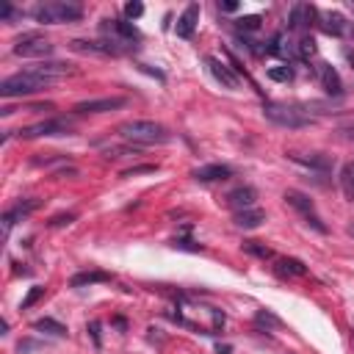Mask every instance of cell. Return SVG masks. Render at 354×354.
<instances>
[{"mask_svg": "<svg viewBox=\"0 0 354 354\" xmlns=\"http://www.w3.org/2000/svg\"><path fill=\"white\" fill-rule=\"evenodd\" d=\"M274 268H277L279 277H304L307 274V266L301 260H296V257H279Z\"/></svg>", "mask_w": 354, "mask_h": 354, "instance_id": "cell-20", "label": "cell"}, {"mask_svg": "<svg viewBox=\"0 0 354 354\" xmlns=\"http://www.w3.org/2000/svg\"><path fill=\"white\" fill-rule=\"evenodd\" d=\"M97 282H111V274H105V271H80L69 279L72 288H86V285H97Z\"/></svg>", "mask_w": 354, "mask_h": 354, "instance_id": "cell-21", "label": "cell"}, {"mask_svg": "<svg viewBox=\"0 0 354 354\" xmlns=\"http://www.w3.org/2000/svg\"><path fill=\"white\" fill-rule=\"evenodd\" d=\"M124 14H127L130 19H138V17L144 14V6H141V3H136V0H133V3H124Z\"/></svg>", "mask_w": 354, "mask_h": 354, "instance_id": "cell-32", "label": "cell"}, {"mask_svg": "<svg viewBox=\"0 0 354 354\" xmlns=\"http://www.w3.org/2000/svg\"><path fill=\"white\" fill-rule=\"evenodd\" d=\"M263 113H266L268 122H274V124H279V127H288V130H299V127H307V124L313 122L304 111H299V108H293V105H279V102L266 105Z\"/></svg>", "mask_w": 354, "mask_h": 354, "instance_id": "cell-5", "label": "cell"}, {"mask_svg": "<svg viewBox=\"0 0 354 354\" xmlns=\"http://www.w3.org/2000/svg\"><path fill=\"white\" fill-rule=\"evenodd\" d=\"M171 246H174V249H188V252H199V249H202L199 243H194V241H188V238H174Z\"/></svg>", "mask_w": 354, "mask_h": 354, "instance_id": "cell-34", "label": "cell"}, {"mask_svg": "<svg viewBox=\"0 0 354 354\" xmlns=\"http://www.w3.org/2000/svg\"><path fill=\"white\" fill-rule=\"evenodd\" d=\"M14 55H22V58H41V55H53V44L39 36V33H25L17 39L14 44Z\"/></svg>", "mask_w": 354, "mask_h": 354, "instance_id": "cell-8", "label": "cell"}, {"mask_svg": "<svg viewBox=\"0 0 354 354\" xmlns=\"http://www.w3.org/2000/svg\"><path fill=\"white\" fill-rule=\"evenodd\" d=\"M33 329L47 332V335H55V337H64V335H66V326L58 324V321H53V318H39V321L33 324Z\"/></svg>", "mask_w": 354, "mask_h": 354, "instance_id": "cell-24", "label": "cell"}, {"mask_svg": "<svg viewBox=\"0 0 354 354\" xmlns=\"http://www.w3.org/2000/svg\"><path fill=\"white\" fill-rule=\"evenodd\" d=\"M17 17H22V11H17L14 6L6 3V6L0 8V19H3V22H11V19H17Z\"/></svg>", "mask_w": 354, "mask_h": 354, "instance_id": "cell-33", "label": "cell"}, {"mask_svg": "<svg viewBox=\"0 0 354 354\" xmlns=\"http://www.w3.org/2000/svg\"><path fill=\"white\" fill-rule=\"evenodd\" d=\"M124 102H127L124 97H97V100H83V102H77L72 111H75L77 116H83V113H105V111L122 108Z\"/></svg>", "mask_w": 354, "mask_h": 354, "instance_id": "cell-10", "label": "cell"}, {"mask_svg": "<svg viewBox=\"0 0 354 354\" xmlns=\"http://www.w3.org/2000/svg\"><path fill=\"white\" fill-rule=\"evenodd\" d=\"M243 252H249V254H254L260 260H271L274 257V252L266 243H260V241H243Z\"/></svg>", "mask_w": 354, "mask_h": 354, "instance_id": "cell-26", "label": "cell"}, {"mask_svg": "<svg viewBox=\"0 0 354 354\" xmlns=\"http://www.w3.org/2000/svg\"><path fill=\"white\" fill-rule=\"evenodd\" d=\"M77 216L75 213H61V216H53L50 218V227H66V224H72Z\"/></svg>", "mask_w": 354, "mask_h": 354, "instance_id": "cell-31", "label": "cell"}, {"mask_svg": "<svg viewBox=\"0 0 354 354\" xmlns=\"http://www.w3.org/2000/svg\"><path fill=\"white\" fill-rule=\"evenodd\" d=\"M53 80L25 69V72H17V75H8L3 83H0V94L3 97H28V94H36L41 88H47Z\"/></svg>", "mask_w": 354, "mask_h": 354, "instance_id": "cell-3", "label": "cell"}, {"mask_svg": "<svg viewBox=\"0 0 354 354\" xmlns=\"http://www.w3.org/2000/svg\"><path fill=\"white\" fill-rule=\"evenodd\" d=\"M141 171H155V166H136V169H127L124 177H133V174H141Z\"/></svg>", "mask_w": 354, "mask_h": 354, "instance_id": "cell-35", "label": "cell"}, {"mask_svg": "<svg viewBox=\"0 0 354 354\" xmlns=\"http://www.w3.org/2000/svg\"><path fill=\"white\" fill-rule=\"evenodd\" d=\"M254 199H257V191H254L252 185H238V188H232V191L224 196V202H227L232 210L254 207Z\"/></svg>", "mask_w": 354, "mask_h": 354, "instance_id": "cell-14", "label": "cell"}, {"mask_svg": "<svg viewBox=\"0 0 354 354\" xmlns=\"http://www.w3.org/2000/svg\"><path fill=\"white\" fill-rule=\"evenodd\" d=\"M268 77L277 80V83H288V80L293 77V69H290V66H271V69H268Z\"/></svg>", "mask_w": 354, "mask_h": 354, "instance_id": "cell-30", "label": "cell"}, {"mask_svg": "<svg viewBox=\"0 0 354 354\" xmlns=\"http://www.w3.org/2000/svg\"><path fill=\"white\" fill-rule=\"evenodd\" d=\"M232 221H235L238 230H254V227H260L266 221V213L260 207H246V210H235Z\"/></svg>", "mask_w": 354, "mask_h": 354, "instance_id": "cell-18", "label": "cell"}, {"mask_svg": "<svg viewBox=\"0 0 354 354\" xmlns=\"http://www.w3.org/2000/svg\"><path fill=\"white\" fill-rule=\"evenodd\" d=\"M30 17L41 25H58V22H77L83 17V6L72 3V0H50V3H39Z\"/></svg>", "mask_w": 354, "mask_h": 354, "instance_id": "cell-2", "label": "cell"}, {"mask_svg": "<svg viewBox=\"0 0 354 354\" xmlns=\"http://www.w3.org/2000/svg\"><path fill=\"white\" fill-rule=\"evenodd\" d=\"M340 191L348 202H354V160L340 169Z\"/></svg>", "mask_w": 354, "mask_h": 354, "instance_id": "cell-23", "label": "cell"}, {"mask_svg": "<svg viewBox=\"0 0 354 354\" xmlns=\"http://www.w3.org/2000/svg\"><path fill=\"white\" fill-rule=\"evenodd\" d=\"M205 64H207L210 75H213V77H216V80H218L224 88H232V91H235V88L241 86V75H238L232 66H227L221 58H216V55H207V58H205Z\"/></svg>", "mask_w": 354, "mask_h": 354, "instance_id": "cell-9", "label": "cell"}, {"mask_svg": "<svg viewBox=\"0 0 354 354\" xmlns=\"http://www.w3.org/2000/svg\"><path fill=\"white\" fill-rule=\"evenodd\" d=\"M39 205H41L39 199H25V202H17L11 210H6V213H3V235H8L11 227H14L19 218H25L28 213H33Z\"/></svg>", "mask_w": 354, "mask_h": 354, "instance_id": "cell-12", "label": "cell"}, {"mask_svg": "<svg viewBox=\"0 0 354 354\" xmlns=\"http://www.w3.org/2000/svg\"><path fill=\"white\" fill-rule=\"evenodd\" d=\"M260 22H263V17H260V14H249V17L235 19V28H238V30H243V33H252V30H257V28H260Z\"/></svg>", "mask_w": 354, "mask_h": 354, "instance_id": "cell-27", "label": "cell"}, {"mask_svg": "<svg viewBox=\"0 0 354 354\" xmlns=\"http://www.w3.org/2000/svg\"><path fill=\"white\" fill-rule=\"evenodd\" d=\"M75 53H86V55H119V47L111 41H86V39H75L69 44Z\"/></svg>", "mask_w": 354, "mask_h": 354, "instance_id": "cell-15", "label": "cell"}, {"mask_svg": "<svg viewBox=\"0 0 354 354\" xmlns=\"http://www.w3.org/2000/svg\"><path fill=\"white\" fill-rule=\"evenodd\" d=\"M348 235H351V238H354V224H348Z\"/></svg>", "mask_w": 354, "mask_h": 354, "instance_id": "cell-38", "label": "cell"}, {"mask_svg": "<svg viewBox=\"0 0 354 354\" xmlns=\"http://www.w3.org/2000/svg\"><path fill=\"white\" fill-rule=\"evenodd\" d=\"M293 160H299V163H304V166H313V169H329V160L326 158H321V155H310V158H301V155H290Z\"/></svg>", "mask_w": 354, "mask_h": 354, "instance_id": "cell-28", "label": "cell"}, {"mask_svg": "<svg viewBox=\"0 0 354 354\" xmlns=\"http://www.w3.org/2000/svg\"><path fill=\"white\" fill-rule=\"evenodd\" d=\"M296 53H299V58H301V61H310V58L318 53L315 39H313V36H301V39H299V44H296Z\"/></svg>", "mask_w": 354, "mask_h": 354, "instance_id": "cell-25", "label": "cell"}, {"mask_svg": "<svg viewBox=\"0 0 354 354\" xmlns=\"http://www.w3.org/2000/svg\"><path fill=\"white\" fill-rule=\"evenodd\" d=\"M119 136H122L124 141L141 144V147H147V144H166V141L171 138L169 130H166L160 122H152V119H133V122H124V124L119 127Z\"/></svg>", "mask_w": 354, "mask_h": 354, "instance_id": "cell-1", "label": "cell"}, {"mask_svg": "<svg viewBox=\"0 0 354 354\" xmlns=\"http://www.w3.org/2000/svg\"><path fill=\"white\" fill-rule=\"evenodd\" d=\"M313 14H315L313 6H307V3H296V6L290 8V17H288V30H304Z\"/></svg>", "mask_w": 354, "mask_h": 354, "instance_id": "cell-19", "label": "cell"}, {"mask_svg": "<svg viewBox=\"0 0 354 354\" xmlns=\"http://www.w3.org/2000/svg\"><path fill=\"white\" fill-rule=\"evenodd\" d=\"M72 130V122L66 116H53V119H41L36 124H28L19 130L22 138H41V136H66Z\"/></svg>", "mask_w": 354, "mask_h": 354, "instance_id": "cell-7", "label": "cell"}, {"mask_svg": "<svg viewBox=\"0 0 354 354\" xmlns=\"http://www.w3.org/2000/svg\"><path fill=\"white\" fill-rule=\"evenodd\" d=\"M318 83H321V88H324L326 94H332V97H340V94H343L340 75H337V69H335L332 64H318Z\"/></svg>", "mask_w": 354, "mask_h": 354, "instance_id": "cell-13", "label": "cell"}, {"mask_svg": "<svg viewBox=\"0 0 354 354\" xmlns=\"http://www.w3.org/2000/svg\"><path fill=\"white\" fill-rule=\"evenodd\" d=\"M282 199H285L288 207L296 210V216H299L307 227H313L315 232H326V224L321 221V216H318V210H315V205H313V199H310L307 194H301V191H296V188H288Z\"/></svg>", "mask_w": 354, "mask_h": 354, "instance_id": "cell-4", "label": "cell"}, {"mask_svg": "<svg viewBox=\"0 0 354 354\" xmlns=\"http://www.w3.org/2000/svg\"><path fill=\"white\" fill-rule=\"evenodd\" d=\"M218 8L230 14V11H235V8H238V3H235V0H224V3H218Z\"/></svg>", "mask_w": 354, "mask_h": 354, "instance_id": "cell-36", "label": "cell"}, {"mask_svg": "<svg viewBox=\"0 0 354 354\" xmlns=\"http://www.w3.org/2000/svg\"><path fill=\"white\" fill-rule=\"evenodd\" d=\"M196 22H199V3H191V6H185V11L177 17L174 33H177L180 39H191L194 30H196Z\"/></svg>", "mask_w": 354, "mask_h": 354, "instance_id": "cell-11", "label": "cell"}, {"mask_svg": "<svg viewBox=\"0 0 354 354\" xmlns=\"http://www.w3.org/2000/svg\"><path fill=\"white\" fill-rule=\"evenodd\" d=\"M41 296H44V288H41V285H33V288L28 290V296L22 299V304H19V310H30V307H33V304H36V301H39Z\"/></svg>", "mask_w": 354, "mask_h": 354, "instance_id": "cell-29", "label": "cell"}, {"mask_svg": "<svg viewBox=\"0 0 354 354\" xmlns=\"http://www.w3.org/2000/svg\"><path fill=\"white\" fill-rule=\"evenodd\" d=\"M100 30L108 36L111 44L119 47V53L136 47L133 41H138V30H136V25H133V22H124V19H102V22H100Z\"/></svg>", "mask_w": 354, "mask_h": 354, "instance_id": "cell-6", "label": "cell"}, {"mask_svg": "<svg viewBox=\"0 0 354 354\" xmlns=\"http://www.w3.org/2000/svg\"><path fill=\"white\" fill-rule=\"evenodd\" d=\"M227 177H232V169L224 163H207V166L194 169V180H199V183H221Z\"/></svg>", "mask_w": 354, "mask_h": 354, "instance_id": "cell-17", "label": "cell"}, {"mask_svg": "<svg viewBox=\"0 0 354 354\" xmlns=\"http://www.w3.org/2000/svg\"><path fill=\"white\" fill-rule=\"evenodd\" d=\"M318 19H321V28H324L329 36H340V33L346 30V19H343L340 14L324 11V14H318Z\"/></svg>", "mask_w": 354, "mask_h": 354, "instance_id": "cell-22", "label": "cell"}, {"mask_svg": "<svg viewBox=\"0 0 354 354\" xmlns=\"http://www.w3.org/2000/svg\"><path fill=\"white\" fill-rule=\"evenodd\" d=\"M88 329H91V337H94V343L100 346V332H97V329H100V324H97V321H91V324H88Z\"/></svg>", "mask_w": 354, "mask_h": 354, "instance_id": "cell-37", "label": "cell"}, {"mask_svg": "<svg viewBox=\"0 0 354 354\" xmlns=\"http://www.w3.org/2000/svg\"><path fill=\"white\" fill-rule=\"evenodd\" d=\"M30 72H36V75H41L47 80H58V77L72 75L75 69H72V64H64V61H41V64H33Z\"/></svg>", "mask_w": 354, "mask_h": 354, "instance_id": "cell-16", "label": "cell"}]
</instances>
